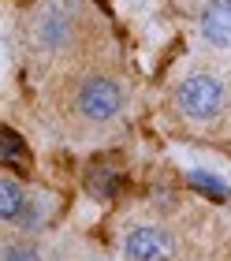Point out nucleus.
I'll return each mask as SVG.
<instances>
[{
  "label": "nucleus",
  "instance_id": "obj_1",
  "mask_svg": "<svg viewBox=\"0 0 231 261\" xmlns=\"http://www.w3.org/2000/svg\"><path fill=\"white\" fill-rule=\"evenodd\" d=\"M220 105H224V86L209 75H194L179 86V109L190 120H209L220 112Z\"/></svg>",
  "mask_w": 231,
  "mask_h": 261
},
{
  "label": "nucleus",
  "instance_id": "obj_2",
  "mask_svg": "<svg viewBox=\"0 0 231 261\" xmlns=\"http://www.w3.org/2000/svg\"><path fill=\"white\" fill-rule=\"evenodd\" d=\"M79 109L90 120H112V116L123 109V90L116 86L112 79H90L86 86L79 90Z\"/></svg>",
  "mask_w": 231,
  "mask_h": 261
},
{
  "label": "nucleus",
  "instance_id": "obj_3",
  "mask_svg": "<svg viewBox=\"0 0 231 261\" xmlns=\"http://www.w3.org/2000/svg\"><path fill=\"white\" fill-rule=\"evenodd\" d=\"M127 261H168L172 257V235L161 228H135L123 243Z\"/></svg>",
  "mask_w": 231,
  "mask_h": 261
},
{
  "label": "nucleus",
  "instance_id": "obj_4",
  "mask_svg": "<svg viewBox=\"0 0 231 261\" xmlns=\"http://www.w3.org/2000/svg\"><path fill=\"white\" fill-rule=\"evenodd\" d=\"M201 34L213 45H231V0H213L201 15Z\"/></svg>",
  "mask_w": 231,
  "mask_h": 261
},
{
  "label": "nucleus",
  "instance_id": "obj_5",
  "mask_svg": "<svg viewBox=\"0 0 231 261\" xmlns=\"http://www.w3.org/2000/svg\"><path fill=\"white\" fill-rule=\"evenodd\" d=\"M22 205H27V194L19 191V183L4 179V183H0V217H4V220H15L19 213H22Z\"/></svg>",
  "mask_w": 231,
  "mask_h": 261
},
{
  "label": "nucleus",
  "instance_id": "obj_6",
  "mask_svg": "<svg viewBox=\"0 0 231 261\" xmlns=\"http://www.w3.org/2000/svg\"><path fill=\"white\" fill-rule=\"evenodd\" d=\"M190 183L198 187L201 194H209V198H227V183L209 175V172H190Z\"/></svg>",
  "mask_w": 231,
  "mask_h": 261
},
{
  "label": "nucleus",
  "instance_id": "obj_7",
  "mask_svg": "<svg viewBox=\"0 0 231 261\" xmlns=\"http://www.w3.org/2000/svg\"><path fill=\"white\" fill-rule=\"evenodd\" d=\"M4 261H41V257H38V250H30V246H8Z\"/></svg>",
  "mask_w": 231,
  "mask_h": 261
},
{
  "label": "nucleus",
  "instance_id": "obj_8",
  "mask_svg": "<svg viewBox=\"0 0 231 261\" xmlns=\"http://www.w3.org/2000/svg\"><path fill=\"white\" fill-rule=\"evenodd\" d=\"M15 224H22V228H34V224H38V209H34V205H22V213L15 217Z\"/></svg>",
  "mask_w": 231,
  "mask_h": 261
},
{
  "label": "nucleus",
  "instance_id": "obj_9",
  "mask_svg": "<svg viewBox=\"0 0 231 261\" xmlns=\"http://www.w3.org/2000/svg\"><path fill=\"white\" fill-rule=\"evenodd\" d=\"M22 146H19V138L15 135H11V130H4V157L11 161V157H15V153H19Z\"/></svg>",
  "mask_w": 231,
  "mask_h": 261
}]
</instances>
